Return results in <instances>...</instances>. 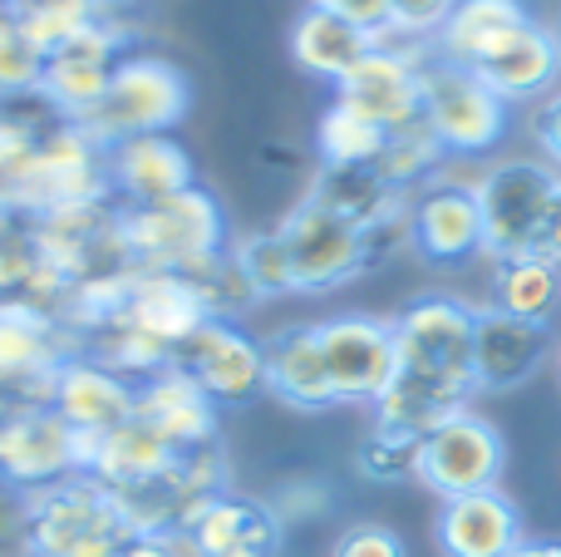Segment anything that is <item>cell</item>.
<instances>
[{
  "instance_id": "obj_35",
  "label": "cell",
  "mask_w": 561,
  "mask_h": 557,
  "mask_svg": "<svg viewBox=\"0 0 561 557\" xmlns=\"http://www.w3.org/2000/svg\"><path fill=\"white\" fill-rule=\"evenodd\" d=\"M232 262L242 266L247 286L256 292V302H276V296H296V276H290V257L276 227L247 232L232 242Z\"/></svg>"
},
{
  "instance_id": "obj_8",
  "label": "cell",
  "mask_w": 561,
  "mask_h": 557,
  "mask_svg": "<svg viewBox=\"0 0 561 557\" xmlns=\"http://www.w3.org/2000/svg\"><path fill=\"white\" fill-rule=\"evenodd\" d=\"M503 469H507L503 430L468 405V410L448 414L444 424H434L419 440L414 484H424L444 503V499H463V493H478V489H503Z\"/></svg>"
},
{
  "instance_id": "obj_13",
  "label": "cell",
  "mask_w": 561,
  "mask_h": 557,
  "mask_svg": "<svg viewBox=\"0 0 561 557\" xmlns=\"http://www.w3.org/2000/svg\"><path fill=\"white\" fill-rule=\"evenodd\" d=\"M434 49L379 39L335 84V99L345 109H355V114H365L369 124H379L385 134H399V128L424 118V59Z\"/></svg>"
},
{
  "instance_id": "obj_15",
  "label": "cell",
  "mask_w": 561,
  "mask_h": 557,
  "mask_svg": "<svg viewBox=\"0 0 561 557\" xmlns=\"http://www.w3.org/2000/svg\"><path fill=\"white\" fill-rule=\"evenodd\" d=\"M134 400H138L134 380H124L118 371H108V365L94 361L89 351H75V355L59 361L45 405L69 424V430L99 440V434H108V430H118V424L134 420Z\"/></svg>"
},
{
  "instance_id": "obj_4",
  "label": "cell",
  "mask_w": 561,
  "mask_h": 557,
  "mask_svg": "<svg viewBox=\"0 0 561 557\" xmlns=\"http://www.w3.org/2000/svg\"><path fill=\"white\" fill-rule=\"evenodd\" d=\"M187 114H193V75L168 55L128 49L114 65L104 104L94 109L84 128L104 148H114L138 134H173Z\"/></svg>"
},
{
  "instance_id": "obj_32",
  "label": "cell",
  "mask_w": 561,
  "mask_h": 557,
  "mask_svg": "<svg viewBox=\"0 0 561 557\" xmlns=\"http://www.w3.org/2000/svg\"><path fill=\"white\" fill-rule=\"evenodd\" d=\"M5 10L15 15V25L25 30V39L45 59L55 55L59 45H69V39H75L89 20H99L94 0H10Z\"/></svg>"
},
{
  "instance_id": "obj_40",
  "label": "cell",
  "mask_w": 561,
  "mask_h": 557,
  "mask_svg": "<svg viewBox=\"0 0 561 557\" xmlns=\"http://www.w3.org/2000/svg\"><path fill=\"white\" fill-rule=\"evenodd\" d=\"M389 5H394V20H389V35L385 39L428 49V45H434V35L444 30V20L454 15L458 0H389Z\"/></svg>"
},
{
  "instance_id": "obj_44",
  "label": "cell",
  "mask_w": 561,
  "mask_h": 557,
  "mask_svg": "<svg viewBox=\"0 0 561 557\" xmlns=\"http://www.w3.org/2000/svg\"><path fill=\"white\" fill-rule=\"evenodd\" d=\"M310 5L325 10V15L350 20L355 30H365V35H375V39H385L389 20H394V5H389V0H310Z\"/></svg>"
},
{
  "instance_id": "obj_17",
  "label": "cell",
  "mask_w": 561,
  "mask_h": 557,
  "mask_svg": "<svg viewBox=\"0 0 561 557\" xmlns=\"http://www.w3.org/2000/svg\"><path fill=\"white\" fill-rule=\"evenodd\" d=\"M197 183L193 148L178 134H138L108 148V187L118 207H148Z\"/></svg>"
},
{
  "instance_id": "obj_45",
  "label": "cell",
  "mask_w": 561,
  "mask_h": 557,
  "mask_svg": "<svg viewBox=\"0 0 561 557\" xmlns=\"http://www.w3.org/2000/svg\"><path fill=\"white\" fill-rule=\"evenodd\" d=\"M533 134H537V148H542V158L561 173V89H552V94L537 104Z\"/></svg>"
},
{
  "instance_id": "obj_37",
  "label": "cell",
  "mask_w": 561,
  "mask_h": 557,
  "mask_svg": "<svg viewBox=\"0 0 561 557\" xmlns=\"http://www.w3.org/2000/svg\"><path fill=\"white\" fill-rule=\"evenodd\" d=\"M355 474L369 484H409L419 474V440L385 430V424H369V434L355 450Z\"/></svg>"
},
{
  "instance_id": "obj_50",
  "label": "cell",
  "mask_w": 561,
  "mask_h": 557,
  "mask_svg": "<svg viewBox=\"0 0 561 557\" xmlns=\"http://www.w3.org/2000/svg\"><path fill=\"white\" fill-rule=\"evenodd\" d=\"M15 405H25V400H20V395L10 390L5 380H0V414H5V410H15Z\"/></svg>"
},
{
  "instance_id": "obj_21",
  "label": "cell",
  "mask_w": 561,
  "mask_h": 557,
  "mask_svg": "<svg viewBox=\"0 0 561 557\" xmlns=\"http://www.w3.org/2000/svg\"><path fill=\"white\" fill-rule=\"evenodd\" d=\"M134 420L148 424V430L178 454L222 440V410H217V405L197 390L193 375L178 371V365H168V371H158L153 380L138 385Z\"/></svg>"
},
{
  "instance_id": "obj_24",
  "label": "cell",
  "mask_w": 561,
  "mask_h": 557,
  "mask_svg": "<svg viewBox=\"0 0 561 557\" xmlns=\"http://www.w3.org/2000/svg\"><path fill=\"white\" fill-rule=\"evenodd\" d=\"M173 459H178V450H168V444L138 420L118 424V430L99 434V440L89 444V474L114 493H134V489L158 484L173 469Z\"/></svg>"
},
{
  "instance_id": "obj_30",
  "label": "cell",
  "mask_w": 561,
  "mask_h": 557,
  "mask_svg": "<svg viewBox=\"0 0 561 557\" xmlns=\"http://www.w3.org/2000/svg\"><path fill=\"white\" fill-rule=\"evenodd\" d=\"M389 134L379 124H369L365 114L345 109L340 99H330V109L316 118V158L320 168H375L385 154Z\"/></svg>"
},
{
  "instance_id": "obj_54",
  "label": "cell",
  "mask_w": 561,
  "mask_h": 557,
  "mask_svg": "<svg viewBox=\"0 0 561 557\" xmlns=\"http://www.w3.org/2000/svg\"><path fill=\"white\" fill-rule=\"evenodd\" d=\"M0 104H5V99H0Z\"/></svg>"
},
{
  "instance_id": "obj_16",
  "label": "cell",
  "mask_w": 561,
  "mask_h": 557,
  "mask_svg": "<svg viewBox=\"0 0 561 557\" xmlns=\"http://www.w3.org/2000/svg\"><path fill=\"white\" fill-rule=\"evenodd\" d=\"M473 75L493 94H503L507 104L547 99L552 89H561V35L537 15H527L523 25H513L497 45H488L478 55Z\"/></svg>"
},
{
  "instance_id": "obj_22",
  "label": "cell",
  "mask_w": 561,
  "mask_h": 557,
  "mask_svg": "<svg viewBox=\"0 0 561 557\" xmlns=\"http://www.w3.org/2000/svg\"><path fill=\"white\" fill-rule=\"evenodd\" d=\"M266 395L296 414L340 410L325 375V355H320L316 321L280 326V331L266 336Z\"/></svg>"
},
{
  "instance_id": "obj_34",
  "label": "cell",
  "mask_w": 561,
  "mask_h": 557,
  "mask_svg": "<svg viewBox=\"0 0 561 557\" xmlns=\"http://www.w3.org/2000/svg\"><path fill=\"white\" fill-rule=\"evenodd\" d=\"M49 124H59V118L49 114L39 94L0 104V187H10L20 173H25V163L35 158V148H39V138H45Z\"/></svg>"
},
{
  "instance_id": "obj_11",
  "label": "cell",
  "mask_w": 561,
  "mask_h": 557,
  "mask_svg": "<svg viewBox=\"0 0 561 557\" xmlns=\"http://www.w3.org/2000/svg\"><path fill=\"white\" fill-rule=\"evenodd\" d=\"M316 336L335 405L375 410L379 395L394 380V321L369 311H340L316 321Z\"/></svg>"
},
{
  "instance_id": "obj_7",
  "label": "cell",
  "mask_w": 561,
  "mask_h": 557,
  "mask_svg": "<svg viewBox=\"0 0 561 557\" xmlns=\"http://www.w3.org/2000/svg\"><path fill=\"white\" fill-rule=\"evenodd\" d=\"M424 124L448 158H478L503 144L513 124V104L483 84L473 69L424 59Z\"/></svg>"
},
{
  "instance_id": "obj_27",
  "label": "cell",
  "mask_w": 561,
  "mask_h": 557,
  "mask_svg": "<svg viewBox=\"0 0 561 557\" xmlns=\"http://www.w3.org/2000/svg\"><path fill=\"white\" fill-rule=\"evenodd\" d=\"M488 306L517 316V321L552 326L561 316V266L542 262V257H507V262H493Z\"/></svg>"
},
{
  "instance_id": "obj_28",
  "label": "cell",
  "mask_w": 561,
  "mask_h": 557,
  "mask_svg": "<svg viewBox=\"0 0 561 557\" xmlns=\"http://www.w3.org/2000/svg\"><path fill=\"white\" fill-rule=\"evenodd\" d=\"M527 15H533L527 0H458L454 15L444 20V30L434 35L428 49H434V59L473 69L478 55H483L488 45H497L513 25H523Z\"/></svg>"
},
{
  "instance_id": "obj_55",
  "label": "cell",
  "mask_w": 561,
  "mask_h": 557,
  "mask_svg": "<svg viewBox=\"0 0 561 557\" xmlns=\"http://www.w3.org/2000/svg\"><path fill=\"white\" fill-rule=\"evenodd\" d=\"M557 35H561V30H557Z\"/></svg>"
},
{
  "instance_id": "obj_33",
  "label": "cell",
  "mask_w": 561,
  "mask_h": 557,
  "mask_svg": "<svg viewBox=\"0 0 561 557\" xmlns=\"http://www.w3.org/2000/svg\"><path fill=\"white\" fill-rule=\"evenodd\" d=\"M444 148H438V138L428 134V124L419 118V124L399 128V134H389L385 154H379V173L389 178V183L399 187V193H419L424 183H434L438 168H444Z\"/></svg>"
},
{
  "instance_id": "obj_38",
  "label": "cell",
  "mask_w": 561,
  "mask_h": 557,
  "mask_svg": "<svg viewBox=\"0 0 561 557\" xmlns=\"http://www.w3.org/2000/svg\"><path fill=\"white\" fill-rule=\"evenodd\" d=\"M39 75H45V55L25 39V30L15 25L5 5H0V99H30L39 89Z\"/></svg>"
},
{
  "instance_id": "obj_3",
  "label": "cell",
  "mask_w": 561,
  "mask_h": 557,
  "mask_svg": "<svg viewBox=\"0 0 561 557\" xmlns=\"http://www.w3.org/2000/svg\"><path fill=\"white\" fill-rule=\"evenodd\" d=\"M134 543L124 503L94 474H75L30 493V548L35 557H118Z\"/></svg>"
},
{
  "instance_id": "obj_42",
  "label": "cell",
  "mask_w": 561,
  "mask_h": 557,
  "mask_svg": "<svg viewBox=\"0 0 561 557\" xmlns=\"http://www.w3.org/2000/svg\"><path fill=\"white\" fill-rule=\"evenodd\" d=\"M330 557H409L404 538H399L389 523H375V519H359V523H345L330 543Z\"/></svg>"
},
{
  "instance_id": "obj_20",
  "label": "cell",
  "mask_w": 561,
  "mask_h": 557,
  "mask_svg": "<svg viewBox=\"0 0 561 557\" xmlns=\"http://www.w3.org/2000/svg\"><path fill=\"white\" fill-rule=\"evenodd\" d=\"M434 543L444 557H513L527 543V523L503 489H478L438 503Z\"/></svg>"
},
{
  "instance_id": "obj_5",
  "label": "cell",
  "mask_w": 561,
  "mask_h": 557,
  "mask_svg": "<svg viewBox=\"0 0 561 557\" xmlns=\"http://www.w3.org/2000/svg\"><path fill=\"white\" fill-rule=\"evenodd\" d=\"M10 207L25 217H55L69 207L89 203H114L108 187V148L89 134L84 124H49L39 138L35 158L25 163V173L5 187Z\"/></svg>"
},
{
  "instance_id": "obj_9",
  "label": "cell",
  "mask_w": 561,
  "mask_h": 557,
  "mask_svg": "<svg viewBox=\"0 0 561 557\" xmlns=\"http://www.w3.org/2000/svg\"><path fill=\"white\" fill-rule=\"evenodd\" d=\"M280 242L290 257V276H296V296H325L340 286L359 282L369 272V247L365 232L345 217H335L330 207H320L316 197H300L286 217L276 223Z\"/></svg>"
},
{
  "instance_id": "obj_14",
  "label": "cell",
  "mask_w": 561,
  "mask_h": 557,
  "mask_svg": "<svg viewBox=\"0 0 561 557\" xmlns=\"http://www.w3.org/2000/svg\"><path fill=\"white\" fill-rule=\"evenodd\" d=\"M409 252L428 266H463L483 257V207L478 187L438 173L419 193H409Z\"/></svg>"
},
{
  "instance_id": "obj_23",
  "label": "cell",
  "mask_w": 561,
  "mask_h": 557,
  "mask_svg": "<svg viewBox=\"0 0 561 557\" xmlns=\"http://www.w3.org/2000/svg\"><path fill=\"white\" fill-rule=\"evenodd\" d=\"M124 321L148 331L153 341H163L178 355V345L193 331H203L213 321L203 292H197L193 276L183 272H134L128 282V302H124Z\"/></svg>"
},
{
  "instance_id": "obj_36",
  "label": "cell",
  "mask_w": 561,
  "mask_h": 557,
  "mask_svg": "<svg viewBox=\"0 0 561 557\" xmlns=\"http://www.w3.org/2000/svg\"><path fill=\"white\" fill-rule=\"evenodd\" d=\"M39 276H45V257H39L35 217L10 213L0 223V302L5 296H35Z\"/></svg>"
},
{
  "instance_id": "obj_52",
  "label": "cell",
  "mask_w": 561,
  "mask_h": 557,
  "mask_svg": "<svg viewBox=\"0 0 561 557\" xmlns=\"http://www.w3.org/2000/svg\"><path fill=\"white\" fill-rule=\"evenodd\" d=\"M557 371H561V345H557Z\"/></svg>"
},
{
  "instance_id": "obj_43",
  "label": "cell",
  "mask_w": 561,
  "mask_h": 557,
  "mask_svg": "<svg viewBox=\"0 0 561 557\" xmlns=\"http://www.w3.org/2000/svg\"><path fill=\"white\" fill-rule=\"evenodd\" d=\"M0 557H35L30 548V493L0 479Z\"/></svg>"
},
{
  "instance_id": "obj_2",
  "label": "cell",
  "mask_w": 561,
  "mask_h": 557,
  "mask_svg": "<svg viewBox=\"0 0 561 557\" xmlns=\"http://www.w3.org/2000/svg\"><path fill=\"white\" fill-rule=\"evenodd\" d=\"M118 227H124L128 262L138 272L193 276L197 266L217 262L232 247L227 207L207 183H193L187 193L148 203V207H118Z\"/></svg>"
},
{
  "instance_id": "obj_18",
  "label": "cell",
  "mask_w": 561,
  "mask_h": 557,
  "mask_svg": "<svg viewBox=\"0 0 561 557\" xmlns=\"http://www.w3.org/2000/svg\"><path fill=\"white\" fill-rule=\"evenodd\" d=\"M557 351L552 326H533L517 321L507 311L478 306V326H473V380L488 395H507L517 385H527L537 371L547 365V355Z\"/></svg>"
},
{
  "instance_id": "obj_48",
  "label": "cell",
  "mask_w": 561,
  "mask_h": 557,
  "mask_svg": "<svg viewBox=\"0 0 561 557\" xmlns=\"http://www.w3.org/2000/svg\"><path fill=\"white\" fill-rule=\"evenodd\" d=\"M513 557H561V538H527Z\"/></svg>"
},
{
  "instance_id": "obj_49",
  "label": "cell",
  "mask_w": 561,
  "mask_h": 557,
  "mask_svg": "<svg viewBox=\"0 0 561 557\" xmlns=\"http://www.w3.org/2000/svg\"><path fill=\"white\" fill-rule=\"evenodd\" d=\"M134 5H138V0H94L99 15H114V20H128V15H134Z\"/></svg>"
},
{
  "instance_id": "obj_46",
  "label": "cell",
  "mask_w": 561,
  "mask_h": 557,
  "mask_svg": "<svg viewBox=\"0 0 561 557\" xmlns=\"http://www.w3.org/2000/svg\"><path fill=\"white\" fill-rule=\"evenodd\" d=\"M118 557H197V548L187 538V528H173V533H134V543Z\"/></svg>"
},
{
  "instance_id": "obj_26",
  "label": "cell",
  "mask_w": 561,
  "mask_h": 557,
  "mask_svg": "<svg viewBox=\"0 0 561 557\" xmlns=\"http://www.w3.org/2000/svg\"><path fill=\"white\" fill-rule=\"evenodd\" d=\"M306 197H316V203L330 207L335 217L355 223L359 232L385 223L389 213H399V207L409 203V193H399L379 168H320V173L310 178Z\"/></svg>"
},
{
  "instance_id": "obj_47",
  "label": "cell",
  "mask_w": 561,
  "mask_h": 557,
  "mask_svg": "<svg viewBox=\"0 0 561 557\" xmlns=\"http://www.w3.org/2000/svg\"><path fill=\"white\" fill-rule=\"evenodd\" d=\"M537 257H542V262H552V266H561V193H557L552 213H547V227H542V242H537Z\"/></svg>"
},
{
  "instance_id": "obj_12",
  "label": "cell",
  "mask_w": 561,
  "mask_h": 557,
  "mask_svg": "<svg viewBox=\"0 0 561 557\" xmlns=\"http://www.w3.org/2000/svg\"><path fill=\"white\" fill-rule=\"evenodd\" d=\"M173 365L193 375L217 410H247L266 395V341L242 321H207L178 345Z\"/></svg>"
},
{
  "instance_id": "obj_31",
  "label": "cell",
  "mask_w": 561,
  "mask_h": 557,
  "mask_svg": "<svg viewBox=\"0 0 561 557\" xmlns=\"http://www.w3.org/2000/svg\"><path fill=\"white\" fill-rule=\"evenodd\" d=\"M84 351L94 355V361H104L108 371H118L124 380H134V385L153 380L158 371H168V365H173V351H168L163 341H153L148 331L128 326L124 316H118V321H108V326H99V331L84 341Z\"/></svg>"
},
{
  "instance_id": "obj_19",
  "label": "cell",
  "mask_w": 561,
  "mask_h": 557,
  "mask_svg": "<svg viewBox=\"0 0 561 557\" xmlns=\"http://www.w3.org/2000/svg\"><path fill=\"white\" fill-rule=\"evenodd\" d=\"M197 557H280L286 543V523L272 509V499H256L242 489H222L197 509L187 523Z\"/></svg>"
},
{
  "instance_id": "obj_39",
  "label": "cell",
  "mask_w": 561,
  "mask_h": 557,
  "mask_svg": "<svg viewBox=\"0 0 561 557\" xmlns=\"http://www.w3.org/2000/svg\"><path fill=\"white\" fill-rule=\"evenodd\" d=\"M193 282H197V292H203V302H207V311H213V321H242L252 306H262V302H256V292L247 286L242 266L232 262V247H227L217 262L197 266Z\"/></svg>"
},
{
  "instance_id": "obj_6",
  "label": "cell",
  "mask_w": 561,
  "mask_h": 557,
  "mask_svg": "<svg viewBox=\"0 0 561 557\" xmlns=\"http://www.w3.org/2000/svg\"><path fill=\"white\" fill-rule=\"evenodd\" d=\"M478 207H483V257H537L547 213L561 193V173L547 158H503L478 178Z\"/></svg>"
},
{
  "instance_id": "obj_53",
  "label": "cell",
  "mask_w": 561,
  "mask_h": 557,
  "mask_svg": "<svg viewBox=\"0 0 561 557\" xmlns=\"http://www.w3.org/2000/svg\"><path fill=\"white\" fill-rule=\"evenodd\" d=\"M0 5H10V0H0Z\"/></svg>"
},
{
  "instance_id": "obj_51",
  "label": "cell",
  "mask_w": 561,
  "mask_h": 557,
  "mask_svg": "<svg viewBox=\"0 0 561 557\" xmlns=\"http://www.w3.org/2000/svg\"><path fill=\"white\" fill-rule=\"evenodd\" d=\"M15 213V207H10V197H5V187H0V223H5V217Z\"/></svg>"
},
{
  "instance_id": "obj_25",
  "label": "cell",
  "mask_w": 561,
  "mask_h": 557,
  "mask_svg": "<svg viewBox=\"0 0 561 557\" xmlns=\"http://www.w3.org/2000/svg\"><path fill=\"white\" fill-rule=\"evenodd\" d=\"M375 45H379L375 35H365V30H355L350 20L325 15V10H316V5H306L296 15V25H290V59H296V69H306L310 79H320V84H330V89Z\"/></svg>"
},
{
  "instance_id": "obj_41",
  "label": "cell",
  "mask_w": 561,
  "mask_h": 557,
  "mask_svg": "<svg viewBox=\"0 0 561 557\" xmlns=\"http://www.w3.org/2000/svg\"><path fill=\"white\" fill-rule=\"evenodd\" d=\"M330 503H335V493H330L325 479H316V474H296V479L276 484L272 489V509L280 513V523H306V519H320V513H330Z\"/></svg>"
},
{
  "instance_id": "obj_29",
  "label": "cell",
  "mask_w": 561,
  "mask_h": 557,
  "mask_svg": "<svg viewBox=\"0 0 561 557\" xmlns=\"http://www.w3.org/2000/svg\"><path fill=\"white\" fill-rule=\"evenodd\" d=\"M114 65H99V59H79V55H49L45 75H39L35 94L45 99V109L65 124H89L94 109L104 104Z\"/></svg>"
},
{
  "instance_id": "obj_1",
  "label": "cell",
  "mask_w": 561,
  "mask_h": 557,
  "mask_svg": "<svg viewBox=\"0 0 561 557\" xmlns=\"http://www.w3.org/2000/svg\"><path fill=\"white\" fill-rule=\"evenodd\" d=\"M394 321V380L379 395L375 424L424 440L448 414L468 410L478 395L473 380V326L478 306L448 292H424Z\"/></svg>"
},
{
  "instance_id": "obj_10",
  "label": "cell",
  "mask_w": 561,
  "mask_h": 557,
  "mask_svg": "<svg viewBox=\"0 0 561 557\" xmlns=\"http://www.w3.org/2000/svg\"><path fill=\"white\" fill-rule=\"evenodd\" d=\"M89 434L69 430L45 400L0 414V479L39 493L59 479L89 474Z\"/></svg>"
}]
</instances>
